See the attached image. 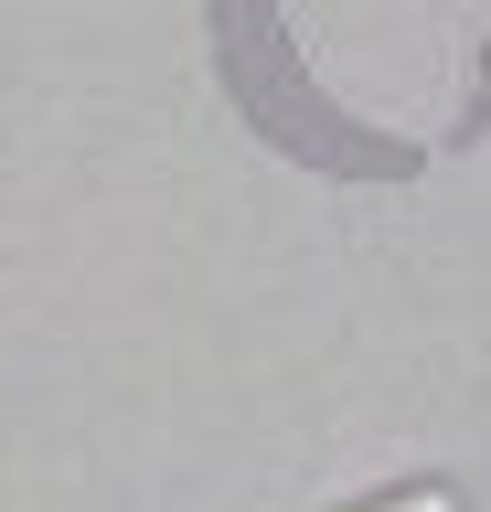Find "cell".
<instances>
[{
    "mask_svg": "<svg viewBox=\"0 0 491 512\" xmlns=\"http://www.w3.org/2000/svg\"><path fill=\"white\" fill-rule=\"evenodd\" d=\"M342 512H470L449 480H406V491H374V502H342Z\"/></svg>",
    "mask_w": 491,
    "mask_h": 512,
    "instance_id": "cell-1",
    "label": "cell"
}]
</instances>
